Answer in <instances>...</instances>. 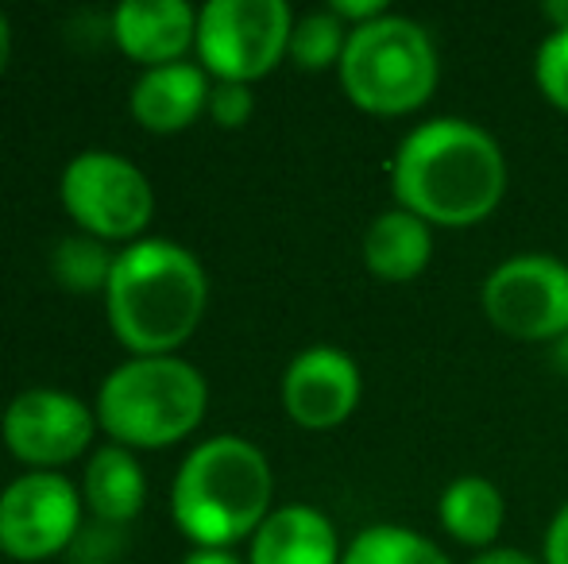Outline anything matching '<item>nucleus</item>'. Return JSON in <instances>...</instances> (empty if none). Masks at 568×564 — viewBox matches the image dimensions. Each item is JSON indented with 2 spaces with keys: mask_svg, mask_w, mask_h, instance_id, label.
I'll return each mask as SVG.
<instances>
[{
  "mask_svg": "<svg viewBox=\"0 0 568 564\" xmlns=\"http://www.w3.org/2000/svg\"><path fill=\"white\" fill-rule=\"evenodd\" d=\"M210 279L190 248L174 240H132L116 252L105 283L109 325L135 356H166L202 321Z\"/></svg>",
  "mask_w": 568,
  "mask_h": 564,
  "instance_id": "f03ea898",
  "label": "nucleus"
},
{
  "mask_svg": "<svg viewBox=\"0 0 568 564\" xmlns=\"http://www.w3.org/2000/svg\"><path fill=\"white\" fill-rule=\"evenodd\" d=\"M541 561L546 564H568V503L549 519L546 542H541Z\"/></svg>",
  "mask_w": 568,
  "mask_h": 564,
  "instance_id": "5701e85b",
  "label": "nucleus"
},
{
  "mask_svg": "<svg viewBox=\"0 0 568 564\" xmlns=\"http://www.w3.org/2000/svg\"><path fill=\"white\" fill-rule=\"evenodd\" d=\"M468 564H546V561L526 550H515V545H495V550H487V553H476Z\"/></svg>",
  "mask_w": 568,
  "mask_h": 564,
  "instance_id": "393cba45",
  "label": "nucleus"
},
{
  "mask_svg": "<svg viewBox=\"0 0 568 564\" xmlns=\"http://www.w3.org/2000/svg\"><path fill=\"white\" fill-rule=\"evenodd\" d=\"M434 264V225L395 205L383 209L364 233V267L379 283H414Z\"/></svg>",
  "mask_w": 568,
  "mask_h": 564,
  "instance_id": "2eb2a0df",
  "label": "nucleus"
},
{
  "mask_svg": "<svg viewBox=\"0 0 568 564\" xmlns=\"http://www.w3.org/2000/svg\"><path fill=\"white\" fill-rule=\"evenodd\" d=\"M546 20H549V28H568V0H549Z\"/></svg>",
  "mask_w": 568,
  "mask_h": 564,
  "instance_id": "bb28decb",
  "label": "nucleus"
},
{
  "mask_svg": "<svg viewBox=\"0 0 568 564\" xmlns=\"http://www.w3.org/2000/svg\"><path fill=\"white\" fill-rule=\"evenodd\" d=\"M74 564H109V561H74Z\"/></svg>",
  "mask_w": 568,
  "mask_h": 564,
  "instance_id": "c85d7f7f",
  "label": "nucleus"
},
{
  "mask_svg": "<svg viewBox=\"0 0 568 564\" xmlns=\"http://www.w3.org/2000/svg\"><path fill=\"white\" fill-rule=\"evenodd\" d=\"M113 259L109 248L98 240V236H67V240L54 248V275H59L62 286L70 290H105L109 275H113Z\"/></svg>",
  "mask_w": 568,
  "mask_h": 564,
  "instance_id": "aec40b11",
  "label": "nucleus"
},
{
  "mask_svg": "<svg viewBox=\"0 0 568 564\" xmlns=\"http://www.w3.org/2000/svg\"><path fill=\"white\" fill-rule=\"evenodd\" d=\"M143 472L124 444H105L85 464V503L101 522H128L143 506Z\"/></svg>",
  "mask_w": 568,
  "mask_h": 564,
  "instance_id": "f3484780",
  "label": "nucleus"
},
{
  "mask_svg": "<svg viewBox=\"0 0 568 564\" xmlns=\"http://www.w3.org/2000/svg\"><path fill=\"white\" fill-rule=\"evenodd\" d=\"M275 475L244 437H210L179 464L171 488L174 522L190 542L205 550H229L232 542L255 534L271 514Z\"/></svg>",
  "mask_w": 568,
  "mask_h": 564,
  "instance_id": "7ed1b4c3",
  "label": "nucleus"
},
{
  "mask_svg": "<svg viewBox=\"0 0 568 564\" xmlns=\"http://www.w3.org/2000/svg\"><path fill=\"white\" fill-rule=\"evenodd\" d=\"M210 387L182 356H135L105 376L98 391V418L116 444H171L202 422Z\"/></svg>",
  "mask_w": 568,
  "mask_h": 564,
  "instance_id": "39448f33",
  "label": "nucleus"
},
{
  "mask_svg": "<svg viewBox=\"0 0 568 564\" xmlns=\"http://www.w3.org/2000/svg\"><path fill=\"white\" fill-rule=\"evenodd\" d=\"M333 12L341 16L348 28H364V23L379 20V16H387V0H333Z\"/></svg>",
  "mask_w": 568,
  "mask_h": 564,
  "instance_id": "b1692460",
  "label": "nucleus"
},
{
  "mask_svg": "<svg viewBox=\"0 0 568 564\" xmlns=\"http://www.w3.org/2000/svg\"><path fill=\"white\" fill-rule=\"evenodd\" d=\"M82 522L74 483L54 468L23 472L0 491V550L16 561H43L59 553Z\"/></svg>",
  "mask_w": 568,
  "mask_h": 564,
  "instance_id": "1a4fd4ad",
  "label": "nucleus"
},
{
  "mask_svg": "<svg viewBox=\"0 0 568 564\" xmlns=\"http://www.w3.org/2000/svg\"><path fill=\"white\" fill-rule=\"evenodd\" d=\"M205 66L197 62H163L148 66L132 85V116L151 132H179L210 105Z\"/></svg>",
  "mask_w": 568,
  "mask_h": 564,
  "instance_id": "4468645a",
  "label": "nucleus"
},
{
  "mask_svg": "<svg viewBox=\"0 0 568 564\" xmlns=\"http://www.w3.org/2000/svg\"><path fill=\"white\" fill-rule=\"evenodd\" d=\"M182 564H247V561H240L232 550H205V545H197L194 553L182 557Z\"/></svg>",
  "mask_w": 568,
  "mask_h": 564,
  "instance_id": "a878e982",
  "label": "nucleus"
},
{
  "mask_svg": "<svg viewBox=\"0 0 568 564\" xmlns=\"http://www.w3.org/2000/svg\"><path fill=\"white\" fill-rule=\"evenodd\" d=\"M348 35H352V28L333 8H317V12H306L294 20L286 54H291L302 70H333V66H341Z\"/></svg>",
  "mask_w": 568,
  "mask_h": 564,
  "instance_id": "6ab92c4d",
  "label": "nucleus"
},
{
  "mask_svg": "<svg viewBox=\"0 0 568 564\" xmlns=\"http://www.w3.org/2000/svg\"><path fill=\"white\" fill-rule=\"evenodd\" d=\"M503 143L468 116L414 124L390 158V194L434 228H471L507 197Z\"/></svg>",
  "mask_w": 568,
  "mask_h": 564,
  "instance_id": "f257e3e1",
  "label": "nucleus"
},
{
  "mask_svg": "<svg viewBox=\"0 0 568 564\" xmlns=\"http://www.w3.org/2000/svg\"><path fill=\"white\" fill-rule=\"evenodd\" d=\"M479 306L495 332L523 345L568 340V264L546 252L507 256L487 271Z\"/></svg>",
  "mask_w": 568,
  "mask_h": 564,
  "instance_id": "423d86ee",
  "label": "nucleus"
},
{
  "mask_svg": "<svg viewBox=\"0 0 568 564\" xmlns=\"http://www.w3.org/2000/svg\"><path fill=\"white\" fill-rule=\"evenodd\" d=\"M205 109H210V116L221 129H240V124H247V116H252L255 98L244 82H217L210 90V105Z\"/></svg>",
  "mask_w": 568,
  "mask_h": 564,
  "instance_id": "4be33fe9",
  "label": "nucleus"
},
{
  "mask_svg": "<svg viewBox=\"0 0 568 564\" xmlns=\"http://www.w3.org/2000/svg\"><path fill=\"white\" fill-rule=\"evenodd\" d=\"M93 414L78 394L54 387L20 391L4 410V441L20 460L39 468L67 464L90 444Z\"/></svg>",
  "mask_w": 568,
  "mask_h": 564,
  "instance_id": "9d476101",
  "label": "nucleus"
},
{
  "mask_svg": "<svg viewBox=\"0 0 568 564\" xmlns=\"http://www.w3.org/2000/svg\"><path fill=\"white\" fill-rule=\"evenodd\" d=\"M344 545L325 511L310 503H286L263 519L252 534L247 564H341Z\"/></svg>",
  "mask_w": 568,
  "mask_h": 564,
  "instance_id": "f8f14e48",
  "label": "nucleus"
},
{
  "mask_svg": "<svg viewBox=\"0 0 568 564\" xmlns=\"http://www.w3.org/2000/svg\"><path fill=\"white\" fill-rule=\"evenodd\" d=\"M437 522L456 545L487 553L499 545L507 522V499L487 475H456L437 495Z\"/></svg>",
  "mask_w": 568,
  "mask_h": 564,
  "instance_id": "dca6fc26",
  "label": "nucleus"
},
{
  "mask_svg": "<svg viewBox=\"0 0 568 564\" xmlns=\"http://www.w3.org/2000/svg\"><path fill=\"white\" fill-rule=\"evenodd\" d=\"M364 394L359 363L333 345L302 348L283 371V407L302 429H333L348 422Z\"/></svg>",
  "mask_w": 568,
  "mask_h": 564,
  "instance_id": "9b49d317",
  "label": "nucleus"
},
{
  "mask_svg": "<svg viewBox=\"0 0 568 564\" xmlns=\"http://www.w3.org/2000/svg\"><path fill=\"white\" fill-rule=\"evenodd\" d=\"M341 564H453L449 553L434 537L418 534L398 522H375L364 526L344 545Z\"/></svg>",
  "mask_w": 568,
  "mask_h": 564,
  "instance_id": "a211bd4d",
  "label": "nucleus"
},
{
  "mask_svg": "<svg viewBox=\"0 0 568 564\" xmlns=\"http://www.w3.org/2000/svg\"><path fill=\"white\" fill-rule=\"evenodd\" d=\"M534 82L541 98L568 116V28H549L534 51Z\"/></svg>",
  "mask_w": 568,
  "mask_h": 564,
  "instance_id": "412c9836",
  "label": "nucleus"
},
{
  "mask_svg": "<svg viewBox=\"0 0 568 564\" xmlns=\"http://www.w3.org/2000/svg\"><path fill=\"white\" fill-rule=\"evenodd\" d=\"M294 12L286 0H210L197 12V54L217 82H255L283 62Z\"/></svg>",
  "mask_w": 568,
  "mask_h": 564,
  "instance_id": "0eeeda50",
  "label": "nucleus"
},
{
  "mask_svg": "<svg viewBox=\"0 0 568 564\" xmlns=\"http://www.w3.org/2000/svg\"><path fill=\"white\" fill-rule=\"evenodd\" d=\"M8 51H12V31H8V20H4V12H0V74H4V66H8Z\"/></svg>",
  "mask_w": 568,
  "mask_h": 564,
  "instance_id": "cd10ccee",
  "label": "nucleus"
},
{
  "mask_svg": "<svg viewBox=\"0 0 568 564\" xmlns=\"http://www.w3.org/2000/svg\"><path fill=\"white\" fill-rule=\"evenodd\" d=\"M344 98L372 116H410L437 93L442 54L418 20L387 12L352 28L337 66Z\"/></svg>",
  "mask_w": 568,
  "mask_h": 564,
  "instance_id": "20e7f679",
  "label": "nucleus"
},
{
  "mask_svg": "<svg viewBox=\"0 0 568 564\" xmlns=\"http://www.w3.org/2000/svg\"><path fill=\"white\" fill-rule=\"evenodd\" d=\"M62 205L93 236H135L151 221L148 174L113 151H82L62 171Z\"/></svg>",
  "mask_w": 568,
  "mask_h": 564,
  "instance_id": "6e6552de",
  "label": "nucleus"
},
{
  "mask_svg": "<svg viewBox=\"0 0 568 564\" xmlns=\"http://www.w3.org/2000/svg\"><path fill=\"white\" fill-rule=\"evenodd\" d=\"M113 35L140 62H179L197 35V12L186 0H124L113 16Z\"/></svg>",
  "mask_w": 568,
  "mask_h": 564,
  "instance_id": "ddd939ff",
  "label": "nucleus"
}]
</instances>
